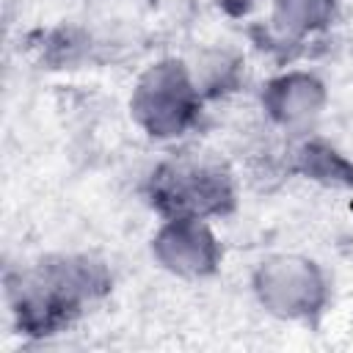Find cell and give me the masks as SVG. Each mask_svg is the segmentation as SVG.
Returning <instances> with one entry per match:
<instances>
[{"label": "cell", "instance_id": "obj_1", "mask_svg": "<svg viewBox=\"0 0 353 353\" xmlns=\"http://www.w3.org/2000/svg\"><path fill=\"white\" fill-rule=\"evenodd\" d=\"M108 287L110 279L99 262L88 256H55L33 265L11 284V303L19 328L28 334H55Z\"/></svg>", "mask_w": 353, "mask_h": 353}, {"label": "cell", "instance_id": "obj_2", "mask_svg": "<svg viewBox=\"0 0 353 353\" xmlns=\"http://www.w3.org/2000/svg\"><path fill=\"white\" fill-rule=\"evenodd\" d=\"M152 204L165 218H210L226 215L234 204L229 174L210 160H171L152 174Z\"/></svg>", "mask_w": 353, "mask_h": 353}, {"label": "cell", "instance_id": "obj_3", "mask_svg": "<svg viewBox=\"0 0 353 353\" xmlns=\"http://www.w3.org/2000/svg\"><path fill=\"white\" fill-rule=\"evenodd\" d=\"M199 113V91L179 61L152 66L135 85L132 116L157 138L179 135Z\"/></svg>", "mask_w": 353, "mask_h": 353}, {"label": "cell", "instance_id": "obj_4", "mask_svg": "<svg viewBox=\"0 0 353 353\" xmlns=\"http://www.w3.org/2000/svg\"><path fill=\"white\" fill-rule=\"evenodd\" d=\"M259 301L281 317H306L323 303L320 270L298 256H279L259 268L256 273Z\"/></svg>", "mask_w": 353, "mask_h": 353}, {"label": "cell", "instance_id": "obj_5", "mask_svg": "<svg viewBox=\"0 0 353 353\" xmlns=\"http://www.w3.org/2000/svg\"><path fill=\"white\" fill-rule=\"evenodd\" d=\"M154 256L179 276H204L215 270L221 248L199 218H168L154 237Z\"/></svg>", "mask_w": 353, "mask_h": 353}, {"label": "cell", "instance_id": "obj_6", "mask_svg": "<svg viewBox=\"0 0 353 353\" xmlns=\"http://www.w3.org/2000/svg\"><path fill=\"white\" fill-rule=\"evenodd\" d=\"M325 91L312 74H284L268 83L262 102L265 110L281 124H301L309 121L323 108Z\"/></svg>", "mask_w": 353, "mask_h": 353}, {"label": "cell", "instance_id": "obj_7", "mask_svg": "<svg viewBox=\"0 0 353 353\" xmlns=\"http://www.w3.org/2000/svg\"><path fill=\"white\" fill-rule=\"evenodd\" d=\"M334 17V0H273V25L287 39L320 30Z\"/></svg>", "mask_w": 353, "mask_h": 353}]
</instances>
